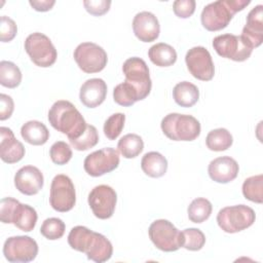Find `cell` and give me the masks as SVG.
<instances>
[{"mask_svg":"<svg viewBox=\"0 0 263 263\" xmlns=\"http://www.w3.org/2000/svg\"><path fill=\"white\" fill-rule=\"evenodd\" d=\"M68 243L73 250L84 253L88 260L97 263L108 261L113 254L111 241L85 226L73 227L68 235Z\"/></svg>","mask_w":263,"mask_h":263,"instance_id":"6da1fadb","label":"cell"},{"mask_svg":"<svg viewBox=\"0 0 263 263\" xmlns=\"http://www.w3.org/2000/svg\"><path fill=\"white\" fill-rule=\"evenodd\" d=\"M48 121L50 125L66 135L69 139L79 138L86 129V122L77 108L69 101H57L48 111Z\"/></svg>","mask_w":263,"mask_h":263,"instance_id":"7a4b0ae2","label":"cell"},{"mask_svg":"<svg viewBox=\"0 0 263 263\" xmlns=\"http://www.w3.org/2000/svg\"><path fill=\"white\" fill-rule=\"evenodd\" d=\"M251 3L250 0H218L205 5L201 11V25L208 31H220L228 26L233 15Z\"/></svg>","mask_w":263,"mask_h":263,"instance_id":"3957f363","label":"cell"},{"mask_svg":"<svg viewBox=\"0 0 263 263\" xmlns=\"http://www.w3.org/2000/svg\"><path fill=\"white\" fill-rule=\"evenodd\" d=\"M0 219L2 223L13 224L22 231L30 232L35 228L38 216L31 205L12 197H4L0 201Z\"/></svg>","mask_w":263,"mask_h":263,"instance_id":"277c9868","label":"cell"},{"mask_svg":"<svg viewBox=\"0 0 263 263\" xmlns=\"http://www.w3.org/2000/svg\"><path fill=\"white\" fill-rule=\"evenodd\" d=\"M163 134L173 141H193L200 135V123L192 115L170 113L160 123Z\"/></svg>","mask_w":263,"mask_h":263,"instance_id":"5b68a950","label":"cell"},{"mask_svg":"<svg viewBox=\"0 0 263 263\" xmlns=\"http://www.w3.org/2000/svg\"><path fill=\"white\" fill-rule=\"evenodd\" d=\"M255 211L246 204H236L221 209L217 215L219 227L227 233L242 231L254 224Z\"/></svg>","mask_w":263,"mask_h":263,"instance_id":"8992f818","label":"cell"},{"mask_svg":"<svg viewBox=\"0 0 263 263\" xmlns=\"http://www.w3.org/2000/svg\"><path fill=\"white\" fill-rule=\"evenodd\" d=\"M148 234L153 245L162 252H175L183 246L182 232L172 222L164 219L152 222Z\"/></svg>","mask_w":263,"mask_h":263,"instance_id":"52a82bcc","label":"cell"},{"mask_svg":"<svg viewBox=\"0 0 263 263\" xmlns=\"http://www.w3.org/2000/svg\"><path fill=\"white\" fill-rule=\"evenodd\" d=\"M25 49L31 61L38 67H50L58 58L57 49L51 40L40 32L32 33L26 38Z\"/></svg>","mask_w":263,"mask_h":263,"instance_id":"ba28073f","label":"cell"},{"mask_svg":"<svg viewBox=\"0 0 263 263\" xmlns=\"http://www.w3.org/2000/svg\"><path fill=\"white\" fill-rule=\"evenodd\" d=\"M122 71L125 76V81L130 83L138 91L139 100L146 99L152 87L149 68L144 60L138 57L127 59L122 66Z\"/></svg>","mask_w":263,"mask_h":263,"instance_id":"9c48e42d","label":"cell"},{"mask_svg":"<svg viewBox=\"0 0 263 263\" xmlns=\"http://www.w3.org/2000/svg\"><path fill=\"white\" fill-rule=\"evenodd\" d=\"M73 55L79 69L88 74L101 72L108 62L105 49L93 42L80 43Z\"/></svg>","mask_w":263,"mask_h":263,"instance_id":"30bf717a","label":"cell"},{"mask_svg":"<svg viewBox=\"0 0 263 263\" xmlns=\"http://www.w3.org/2000/svg\"><path fill=\"white\" fill-rule=\"evenodd\" d=\"M49 203L53 210L61 213L71 211L76 203V192L72 180L63 174L57 175L50 185Z\"/></svg>","mask_w":263,"mask_h":263,"instance_id":"8fae6325","label":"cell"},{"mask_svg":"<svg viewBox=\"0 0 263 263\" xmlns=\"http://www.w3.org/2000/svg\"><path fill=\"white\" fill-rule=\"evenodd\" d=\"M38 254V245L35 239L27 235L8 237L3 246V255L11 263H28Z\"/></svg>","mask_w":263,"mask_h":263,"instance_id":"7c38bea8","label":"cell"},{"mask_svg":"<svg viewBox=\"0 0 263 263\" xmlns=\"http://www.w3.org/2000/svg\"><path fill=\"white\" fill-rule=\"evenodd\" d=\"M213 47L216 52L225 59L235 62L248 60L253 49L241 36L233 34H222L214 38Z\"/></svg>","mask_w":263,"mask_h":263,"instance_id":"4fadbf2b","label":"cell"},{"mask_svg":"<svg viewBox=\"0 0 263 263\" xmlns=\"http://www.w3.org/2000/svg\"><path fill=\"white\" fill-rule=\"evenodd\" d=\"M118 151L106 147L88 154L83 162L84 171L91 177H100L111 173L119 165Z\"/></svg>","mask_w":263,"mask_h":263,"instance_id":"5bb4252c","label":"cell"},{"mask_svg":"<svg viewBox=\"0 0 263 263\" xmlns=\"http://www.w3.org/2000/svg\"><path fill=\"white\" fill-rule=\"evenodd\" d=\"M190 74L201 81H210L215 75V67L210 51L203 46L190 48L185 57Z\"/></svg>","mask_w":263,"mask_h":263,"instance_id":"9a60e30c","label":"cell"},{"mask_svg":"<svg viewBox=\"0 0 263 263\" xmlns=\"http://www.w3.org/2000/svg\"><path fill=\"white\" fill-rule=\"evenodd\" d=\"M117 202L115 190L108 185H99L91 189L88 194V204L93 215L102 220L113 216Z\"/></svg>","mask_w":263,"mask_h":263,"instance_id":"2e32d148","label":"cell"},{"mask_svg":"<svg viewBox=\"0 0 263 263\" xmlns=\"http://www.w3.org/2000/svg\"><path fill=\"white\" fill-rule=\"evenodd\" d=\"M44 178L41 171L34 165H25L14 175L15 188L25 195H35L42 188Z\"/></svg>","mask_w":263,"mask_h":263,"instance_id":"e0dca14e","label":"cell"},{"mask_svg":"<svg viewBox=\"0 0 263 263\" xmlns=\"http://www.w3.org/2000/svg\"><path fill=\"white\" fill-rule=\"evenodd\" d=\"M133 30L140 41L152 42L158 38L160 26L155 14L149 11H141L133 20Z\"/></svg>","mask_w":263,"mask_h":263,"instance_id":"ac0fdd59","label":"cell"},{"mask_svg":"<svg viewBox=\"0 0 263 263\" xmlns=\"http://www.w3.org/2000/svg\"><path fill=\"white\" fill-rule=\"evenodd\" d=\"M252 49L261 45L263 41V6H255L247 16V23L240 35Z\"/></svg>","mask_w":263,"mask_h":263,"instance_id":"d6986e66","label":"cell"},{"mask_svg":"<svg viewBox=\"0 0 263 263\" xmlns=\"http://www.w3.org/2000/svg\"><path fill=\"white\" fill-rule=\"evenodd\" d=\"M239 172V166L236 160L230 156H220L213 159L208 167L210 178L221 184H226L233 181Z\"/></svg>","mask_w":263,"mask_h":263,"instance_id":"ffe728a7","label":"cell"},{"mask_svg":"<svg viewBox=\"0 0 263 263\" xmlns=\"http://www.w3.org/2000/svg\"><path fill=\"white\" fill-rule=\"evenodd\" d=\"M24 145L14 137L13 132L5 126L0 127V157L6 163H15L25 156Z\"/></svg>","mask_w":263,"mask_h":263,"instance_id":"44dd1931","label":"cell"},{"mask_svg":"<svg viewBox=\"0 0 263 263\" xmlns=\"http://www.w3.org/2000/svg\"><path fill=\"white\" fill-rule=\"evenodd\" d=\"M107 84L101 78L87 79L80 87L79 99L87 108L100 106L106 99Z\"/></svg>","mask_w":263,"mask_h":263,"instance_id":"7402d4cb","label":"cell"},{"mask_svg":"<svg viewBox=\"0 0 263 263\" xmlns=\"http://www.w3.org/2000/svg\"><path fill=\"white\" fill-rule=\"evenodd\" d=\"M21 135L27 143L35 146L44 145L49 139V132L46 125L38 120H30L24 123L21 128Z\"/></svg>","mask_w":263,"mask_h":263,"instance_id":"603a6c76","label":"cell"},{"mask_svg":"<svg viewBox=\"0 0 263 263\" xmlns=\"http://www.w3.org/2000/svg\"><path fill=\"white\" fill-rule=\"evenodd\" d=\"M142 171L151 178H160L167 171V160L159 152H147L141 160Z\"/></svg>","mask_w":263,"mask_h":263,"instance_id":"cb8c5ba5","label":"cell"},{"mask_svg":"<svg viewBox=\"0 0 263 263\" xmlns=\"http://www.w3.org/2000/svg\"><path fill=\"white\" fill-rule=\"evenodd\" d=\"M148 57L158 67H170L177 61V51L172 45L159 42L149 48Z\"/></svg>","mask_w":263,"mask_h":263,"instance_id":"d4e9b609","label":"cell"},{"mask_svg":"<svg viewBox=\"0 0 263 263\" xmlns=\"http://www.w3.org/2000/svg\"><path fill=\"white\" fill-rule=\"evenodd\" d=\"M173 98L181 107H192L199 99V90L195 84L189 81H182L175 85L173 89Z\"/></svg>","mask_w":263,"mask_h":263,"instance_id":"484cf974","label":"cell"},{"mask_svg":"<svg viewBox=\"0 0 263 263\" xmlns=\"http://www.w3.org/2000/svg\"><path fill=\"white\" fill-rule=\"evenodd\" d=\"M233 143V138L228 129L220 127L211 130L206 138L205 144L206 147L212 151H224L231 147Z\"/></svg>","mask_w":263,"mask_h":263,"instance_id":"4316f807","label":"cell"},{"mask_svg":"<svg viewBox=\"0 0 263 263\" xmlns=\"http://www.w3.org/2000/svg\"><path fill=\"white\" fill-rule=\"evenodd\" d=\"M117 148L124 158H135L143 151L144 142L139 135L127 134L118 141Z\"/></svg>","mask_w":263,"mask_h":263,"instance_id":"83f0119b","label":"cell"},{"mask_svg":"<svg viewBox=\"0 0 263 263\" xmlns=\"http://www.w3.org/2000/svg\"><path fill=\"white\" fill-rule=\"evenodd\" d=\"M22 82V72L12 62H0V84L4 87L15 88Z\"/></svg>","mask_w":263,"mask_h":263,"instance_id":"f1b7e54d","label":"cell"},{"mask_svg":"<svg viewBox=\"0 0 263 263\" xmlns=\"http://www.w3.org/2000/svg\"><path fill=\"white\" fill-rule=\"evenodd\" d=\"M213 205L211 201L203 197L195 198L188 206V218L193 223H202L208 220L212 214Z\"/></svg>","mask_w":263,"mask_h":263,"instance_id":"f546056e","label":"cell"},{"mask_svg":"<svg viewBox=\"0 0 263 263\" xmlns=\"http://www.w3.org/2000/svg\"><path fill=\"white\" fill-rule=\"evenodd\" d=\"M242 194L250 201L262 203L263 201V176L249 177L242 184Z\"/></svg>","mask_w":263,"mask_h":263,"instance_id":"4dcf8cb0","label":"cell"},{"mask_svg":"<svg viewBox=\"0 0 263 263\" xmlns=\"http://www.w3.org/2000/svg\"><path fill=\"white\" fill-rule=\"evenodd\" d=\"M114 102L123 107H129L139 100L137 89L127 81L117 84L113 89Z\"/></svg>","mask_w":263,"mask_h":263,"instance_id":"1f68e13d","label":"cell"},{"mask_svg":"<svg viewBox=\"0 0 263 263\" xmlns=\"http://www.w3.org/2000/svg\"><path fill=\"white\" fill-rule=\"evenodd\" d=\"M98 142H99V134L97 128L91 124H87L84 133L79 138L75 140H71L70 144L74 149L78 151H85L95 147L98 144Z\"/></svg>","mask_w":263,"mask_h":263,"instance_id":"d6a6232c","label":"cell"},{"mask_svg":"<svg viewBox=\"0 0 263 263\" xmlns=\"http://www.w3.org/2000/svg\"><path fill=\"white\" fill-rule=\"evenodd\" d=\"M65 229V223L61 219L52 217L43 221L40 227V233L49 240H55L64 235Z\"/></svg>","mask_w":263,"mask_h":263,"instance_id":"836d02e7","label":"cell"},{"mask_svg":"<svg viewBox=\"0 0 263 263\" xmlns=\"http://www.w3.org/2000/svg\"><path fill=\"white\" fill-rule=\"evenodd\" d=\"M183 246L182 248L189 251H199L205 243V236L200 229L187 228L182 231Z\"/></svg>","mask_w":263,"mask_h":263,"instance_id":"e575fe53","label":"cell"},{"mask_svg":"<svg viewBox=\"0 0 263 263\" xmlns=\"http://www.w3.org/2000/svg\"><path fill=\"white\" fill-rule=\"evenodd\" d=\"M125 122L123 113H114L107 118L104 123V134L108 140H115L121 134Z\"/></svg>","mask_w":263,"mask_h":263,"instance_id":"d590c367","label":"cell"},{"mask_svg":"<svg viewBox=\"0 0 263 263\" xmlns=\"http://www.w3.org/2000/svg\"><path fill=\"white\" fill-rule=\"evenodd\" d=\"M49 156L53 163L63 165L68 163L72 158V149L66 142L58 141L51 145Z\"/></svg>","mask_w":263,"mask_h":263,"instance_id":"8d00e7d4","label":"cell"},{"mask_svg":"<svg viewBox=\"0 0 263 263\" xmlns=\"http://www.w3.org/2000/svg\"><path fill=\"white\" fill-rule=\"evenodd\" d=\"M16 33L17 27L15 22L6 15H2L0 21V40L2 42H9L15 37Z\"/></svg>","mask_w":263,"mask_h":263,"instance_id":"74e56055","label":"cell"},{"mask_svg":"<svg viewBox=\"0 0 263 263\" xmlns=\"http://www.w3.org/2000/svg\"><path fill=\"white\" fill-rule=\"evenodd\" d=\"M196 2L194 0H176L173 3V10L180 18H188L195 11Z\"/></svg>","mask_w":263,"mask_h":263,"instance_id":"f35d334b","label":"cell"},{"mask_svg":"<svg viewBox=\"0 0 263 263\" xmlns=\"http://www.w3.org/2000/svg\"><path fill=\"white\" fill-rule=\"evenodd\" d=\"M83 5L86 11L95 16H101L109 11L111 6V1L107 0H85Z\"/></svg>","mask_w":263,"mask_h":263,"instance_id":"ab89813d","label":"cell"},{"mask_svg":"<svg viewBox=\"0 0 263 263\" xmlns=\"http://www.w3.org/2000/svg\"><path fill=\"white\" fill-rule=\"evenodd\" d=\"M14 110V103L10 96L0 95V120L8 119Z\"/></svg>","mask_w":263,"mask_h":263,"instance_id":"60d3db41","label":"cell"},{"mask_svg":"<svg viewBox=\"0 0 263 263\" xmlns=\"http://www.w3.org/2000/svg\"><path fill=\"white\" fill-rule=\"evenodd\" d=\"M30 5L37 11H48L55 4L54 0H30Z\"/></svg>","mask_w":263,"mask_h":263,"instance_id":"b9f144b4","label":"cell"}]
</instances>
